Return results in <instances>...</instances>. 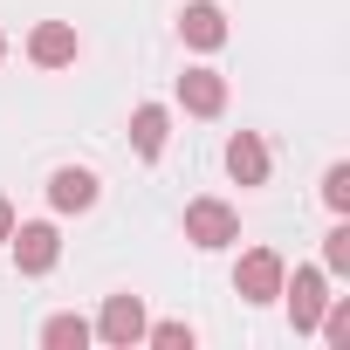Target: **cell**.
<instances>
[{
    "label": "cell",
    "mask_w": 350,
    "mask_h": 350,
    "mask_svg": "<svg viewBox=\"0 0 350 350\" xmlns=\"http://www.w3.org/2000/svg\"><path fill=\"white\" fill-rule=\"evenodd\" d=\"M282 254L275 247H247L241 254V268H234V288H241V302H275L282 295Z\"/></svg>",
    "instance_id": "cell-1"
},
{
    "label": "cell",
    "mask_w": 350,
    "mask_h": 350,
    "mask_svg": "<svg viewBox=\"0 0 350 350\" xmlns=\"http://www.w3.org/2000/svg\"><path fill=\"white\" fill-rule=\"evenodd\" d=\"M282 295H288V323H295V336H309L316 316H323V302H329V275H323V268H295V282L282 275Z\"/></svg>",
    "instance_id": "cell-2"
},
{
    "label": "cell",
    "mask_w": 350,
    "mask_h": 350,
    "mask_svg": "<svg viewBox=\"0 0 350 350\" xmlns=\"http://www.w3.org/2000/svg\"><path fill=\"white\" fill-rule=\"evenodd\" d=\"M186 241H193V247H227V241H241L234 206H227V200H193V206H186Z\"/></svg>",
    "instance_id": "cell-3"
},
{
    "label": "cell",
    "mask_w": 350,
    "mask_h": 350,
    "mask_svg": "<svg viewBox=\"0 0 350 350\" xmlns=\"http://www.w3.org/2000/svg\"><path fill=\"white\" fill-rule=\"evenodd\" d=\"M8 241H14V261H21V275H49V268L62 261V234H55L49 220H28V227H14Z\"/></svg>",
    "instance_id": "cell-4"
},
{
    "label": "cell",
    "mask_w": 350,
    "mask_h": 350,
    "mask_svg": "<svg viewBox=\"0 0 350 350\" xmlns=\"http://www.w3.org/2000/svg\"><path fill=\"white\" fill-rule=\"evenodd\" d=\"M96 336H103L110 350L144 343V302H137V295H110V302H103V316H96Z\"/></svg>",
    "instance_id": "cell-5"
},
{
    "label": "cell",
    "mask_w": 350,
    "mask_h": 350,
    "mask_svg": "<svg viewBox=\"0 0 350 350\" xmlns=\"http://www.w3.org/2000/svg\"><path fill=\"white\" fill-rule=\"evenodd\" d=\"M179 103H186L193 117H220V110H227V76H220V69H186V76H179Z\"/></svg>",
    "instance_id": "cell-6"
},
{
    "label": "cell",
    "mask_w": 350,
    "mask_h": 350,
    "mask_svg": "<svg viewBox=\"0 0 350 350\" xmlns=\"http://www.w3.org/2000/svg\"><path fill=\"white\" fill-rule=\"evenodd\" d=\"M49 206H55V213H83V206H96V172L62 165L55 179H49Z\"/></svg>",
    "instance_id": "cell-7"
},
{
    "label": "cell",
    "mask_w": 350,
    "mask_h": 350,
    "mask_svg": "<svg viewBox=\"0 0 350 350\" xmlns=\"http://www.w3.org/2000/svg\"><path fill=\"white\" fill-rule=\"evenodd\" d=\"M227 172H234L241 186H268V144L254 131H234L227 137Z\"/></svg>",
    "instance_id": "cell-8"
},
{
    "label": "cell",
    "mask_w": 350,
    "mask_h": 350,
    "mask_svg": "<svg viewBox=\"0 0 350 350\" xmlns=\"http://www.w3.org/2000/svg\"><path fill=\"white\" fill-rule=\"evenodd\" d=\"M28 55H35L42 69H69V62H76V28H69V21H42V28L28 35Z\"/></svg>",
    "instance_id": "cell-9"
},
{
    "label": "cell",
    "mask_w": 350,
    "mask_h": 350,
    "mask_svg": "<svg viewBox=\"0 0 350 350\" xmlns=\"http://www.w3.org/2000/svg\"><path fill=\"white\" fill-rule=\"evenodd\" d=\"M179 35L193 49H220L227 42V14L213 8V0H186V14H179Z\"/></svg>",
    "instance_id": "cell-10"
},
{
    "label": "cell",
    "mask_w": 350,
    "mask_h": 350,
    "mask_svg": "<svg viewBox=\"0 0 350 350\" xmlns=\"http://www.w3.org/2000/svg\"><path fill=\"white\" fill-rule=\"evenodd\" d=\"M165 137H172V110H165V103H137V110H131V144H137L144 158H158Z\"/></svg>",
    "instance_id": "cell-11"
},
{
    "label": "cell",
    "mask_w": 350,
    "mask_h": 350,
    "mask_svg": "<svg viewBox=\"0 0 350 350\" xmlns=\"http://www.w3.org/2000/svg\"><path fill=\"white\" fill-rule=\"evenodd\" d=\"M90 336H96V329H90L83 316H49V323H42V343H49V350H83Z\"/></svg>",
    "instance_id": "cell-12"
},
{
    "label": "cell",
    "mask_w": 350,
    "mask_h": 350,
    "mask_svg": "<svg viewBox=\"0 0 350 350\" xmlns=\"http://www.w3.org/2000/svg\"><path fill=\"white\" fill-rule=\"evenodd\" d=\"M323 206L329 213H350V165H329L323 172Z\"/></svg>",
    "instance_id": "cell-13"
},
{
    "label": "cell",
    "mask_w": 350,
    "mask_h": 350,
    "mask_svg": "<svg viewBox=\"0 0 350 350\" xmlns=\"http://www.w3.org/2000/svg\"><path fill=\"white\" fill-rule=\"evenodd\" d=\"M323 275H350V227H329V241H323Z\"/></svg>",
    "instance_id": "cell-14"
},
{
    "label": "cell",
    "mask_w": 350,
    "mask_h": 350,
    "mask_svg": "<svg viewBox=\"0 0 350 350\" xmlns=\"http://www.w3.org/2000/svg\"><path fill=\"white\" fill-rule=\"evenodd\" d=\"M144 336H151L158 350H193V329H186V323H158V329L144 323Z\"/></svg>",
    "instance_id": "cell-15"
},
{
    "label": "cell",
    "mask_w": 350,
    "mask_h": 350,
    "mask_svg": "<svg viewBox=\"0 0 350 350\" xmlns=\"http://www.w3.org/2000/svg\"><path fill=\"white\" fill-rule=\"evenodd\" d=\"M8 234H14V206H8V200H0V241H8Z\"/></svg>",
    "instance_id": "cell-16"
},
{
    "label": "cell",
    "mask_w": 350,
    "mask_h": 350,
    "mask_svg": "<svg viewBox=\"0 0 350 350\" xmlns=\"http://www.w3.org/2000/svg\"><path fill=\"white\" fill-rule=\"evenodd\" d=\"M0 55H8V35H0Z\"/></svg>",
    "instance_id": "cell-17"
}]
</instances>
